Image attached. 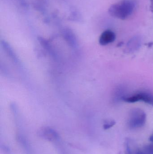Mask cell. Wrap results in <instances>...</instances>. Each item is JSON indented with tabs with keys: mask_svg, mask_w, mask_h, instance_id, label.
Listing matches in <instances>:
<instances>
[{
	"mask_svg": "<svg viewBox=\"0 0 153 154\" xmlns=\"http://www.w3.org/2000/svg\"><path fill=\"white\" fill-rule=\"evenodd\" d=\"M116 124V122L114 120H111L106 122L104 125V128L105 129H108L113 127Z\"/></svg>",
	"mask_w": 153,
	"mask_h": 154,
	"instance_id": "cell-10",
	"label": "cell"
},
{
	"mask_svg": "<svg viewBox=\"0 0 153 154\" xmlns=\"http://www.w3.org/2000/svg\"><path fill=\"white\" fill-rule=\"evenodd\" d=\"M149 140H150V141H151V142H152L153 143V133L152 134V135L150 136Z\"/></svg>",
	"mask_w": 153,
	"mask_h": 154,
	"instance_id": "cell-14",
	"label": "cell"
},
{
	"mask_svg": "<svg viewBox=\"0 0 153 154\" xmlns=\"http://www.w3.org/2000/svg\"><path fill=\"white\" fill-rule=\"evenodd\" d=\"M135 6L134 1L123 0L110 5L108 9V13L113 18L125 20L132 15Z\"/></svg>",
	"mask_w": 153,
	"mask_h": 154,
	"instance_id": "cell-1",
	"label": "cell"
},
{
	"mask_svg": "<svg viewBox=\"0 0 153 154\" xmlns=\"http://www.w3.org/2000/svg\"><path fill=\"white\" fill-rule=\"evenodd\" d=\"M16 1L19 3L21 6L22 7H26L28 5L27 0H16Z\"/></svg>",
	"mask_w": 153,
	"mask_h": 154,
	"instance_id": "cell-11",
	"label": "cell"
},
{
	"mask_svg": "<svg viewBox=\"0 0 153 154\" xmlns=\"http://www.w3.org/2000/svg\"><path fill=\"white\" fill-rule=\"evenodd\" d=\"M122 99L123 101L128 103L143 101L148 105L153 106V94L147 91L138 92L130 97H123Z\"/></svg>",
	"mask_w": 153,
	"mask_h": 154,
	"instance_id": "cell-3",
	"label": "cell"
},
{
	"mask_svg": "<svg viewBox=\"0 0 153 154\" xmlns=\"http://www.w3.org/2000/svg\"><path fill=\"white\" fill-rule=\"evenodd\" d=\"M116 39V35L110 30H106L102 32L99 39V42L102 46H106L112 43Z\"/></svg>",
	"mask_w": 153,
	"mask_h": 154,
	"instance_id": "cell-4",
	"label": "cell"
},
{
	"mask_svg": "<svg viewBox=\"0 0 153 154\" xmlns=\"http://www.w3.org/2000/svg\"><path fill=\"white\" fill-rule=\"evenodd\" d=\"M68 19L71 21H79L81 20V16L78 11L75 10H72L68 16Z\"/></svg>",
	"mask_w": 153,
	"mask_h": 154,
	"instance_id": "cell-6",
	"label": "cell"
},
{
	"mask_svg": "<svg viewBox=\"0 0 153 154\" xmlns=\"http://www.w3.org/2000/svg\"><path fill=\"white\" fill-rule=\"evenodd\" d=\"M128 125L131 128H137L144 125L146 121V114L140 109H135L129 114Z\"/></svg>",
	"mask_w": 153,
	"mask_h": 154,
	"instance_id": "cell-2",
	"label": "cell"
},
{
	"mask_svg": "<svg viewBox=\"0 0 153 154\" xmlns=\"http://www.w3.org/2000/svg\"><path fill=\"white\" fill-rule=\"evenodd\" d=\"M63 35L68 44L72 47H76L77 41L73 32L69 28H65L63 30Z\"/></svg>",
	"mask_w": 153,
	"mask_h": 154,
	"instance_id": "cell-5",
	"label": "cell"
},
{
	"mask_svg": "<svg viewBox=\"0 0 153 154\" xmlns=\"http://www.w3.org/2000/svg\"><path fill=\"white\" fill-rule=\"evenodd\" d=\"M1 43L2 45L3 48H4V49L5 50V51L8 53V55L11 58H12L14 61H16V57H15L13 51H12L11 49L10 48V46H9V44H8L7 42L4 41L2 42Z\"/></svg>",
	"mask_w": 153,
	"mask_h": 154,
	"instance_id": "cell-7",
	"label": "cell"
},
{
	"mask_svg": "<svg viewBox=\"0 0 153 154\" xmlns=\"http://www.w3.org/2000/svg\"><path fill=\"white\" fill-rule=\"evenodd\" d=\"M146 154H153V145H147L144 147L143 150Z\"/></svg>",
	"mask_w": 153,
	"mask_h": 154,
	"instance_id": "cell-9",
	"label": "cell"
},
{
	"mask_svg": "<svg viewBox=\"0 0 153 154\" xmlns=\"http://www.w3.org/2000/svg\"><path fill=\"white\" fill-rule=\"evenodd\" d=\"M33 5L34 7L36 8V10L40 11V12L42 13H45L46 11L45 6L44 4H42V3L40 1H37L33 3Z\"/></svg>",
	"mask_w": 153,
	"mask_h": 154,
	"instance_id": "cell-8",
	"label": "cell"
},
{
	"mask_svg": "<svg viewBox=\"0 0 153 154\" xmlns=\"http://www.w3.org/2000/svg\"><path fill=\"white\" fill-rule=\"evenodd\" d=\"M131 154H146L143 151L140 150V149H137L134 152H132Z\"/></svg>",
	"mask_w": 153,
	"mask_h": 154,
	"instance_id": "cell-12",
	"label": "cell"
},
{
	"mask_svg": "<svg viewBox=\"0 0 153 154\" xmlns=\"http://www.w3.org/2000/svg\"><path fill=\"white\" fill-rule=\"evenodd\" d=\"M151 2V11L153 14V0H150Z\"/></svg>",
	"mask_w": 153,
	"mask_h": 154,
	"instance_id": "cell-13",
	"label": "cell"
}]
</instances>
